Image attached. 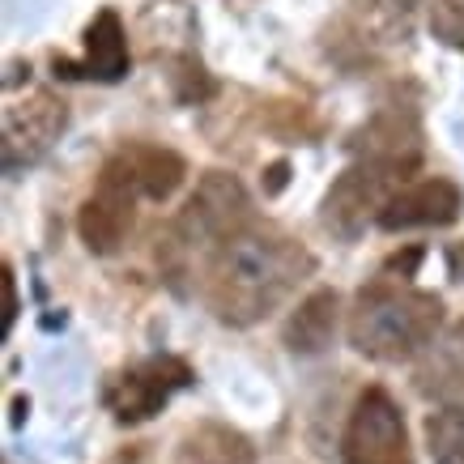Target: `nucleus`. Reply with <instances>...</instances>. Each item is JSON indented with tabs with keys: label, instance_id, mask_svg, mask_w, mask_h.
I'll return each instance as SVG.
<instances>
[{
	"label": "nucleus",
	"instance_id": "obj_1",
	"mask_svg": "<svg viewBox=\"0 0 464 464\" xmlns=\"http://www.w3.org/2000/svg\"><path fill=\"white\" fill-rule=\"evenodd\" d=\"M315 273V256L273 226H247L205 260V303L230 328L268 320Z\"/></svg>",
	"mask_w": 464,
	"mask_h": 464
},
{
	"label": "nucleus",
	"instance_id": "obj_2",
	"mask_svg": "<svg viewBox=\"0 0 464 464\" xmlns=\"http://www.w3.org/2000/svg\"><path fill=\"white\" fill-rule=\"evenodd\" d=\"M443 328V298L392 277L358 290L350 311V345L371 362H409L435 345Z\"/></svg>",
	"mask_w": 464,
	"mask_h": 464
},
{
	"label": "nucleus",
	"instance_id": "obj_3",
	"mask_svg": "<svg viewBox=\"0 0 464 464\" xmlns=\"http://www.w3.org/2000/svg\"><path fill=\"white\" fill-rule=\"evenodd\" d=\"M247 226H252L247 188L235 175H226V170H205L200 183L192 188V197L183 200V209L175 213V222L167 230V243H162V260H167L170 277H179L183 260L192 252L209 247V256H213L226 239H235Z\"/></svg>",
	"mask_w": 464,
	"mask_h": 464
},
{
	"label": "nucleus",
	"instance_id": "obj_4",
	"mask_svg": "<svg viewBox=\"0 0 464 464\" xmlns=\"http://www.w3.org/2000/svg\"><path fill=\"white\" fill-rule=\"evenodd\" d=\"M401 170L380 167V162H353L333 179V188L324 192L320 222L324 230H333L337 239H358L366 222H380L383 205L401 192Z\"/></svg>",
	"mask_w": 464,
	"mask_h": 464
},
{
	"label": "nucleus",
	"instance_id": "obj_5",
	"mask_svg": "<svg viewBox=\"0 0 464 464\" xmlns=\"http://www.w3.org/2000/svg\"><path fill=\"white\" fill-rule=\"evenodd\" d=\"M341 460L345 464H413L409 448L405 413L388 388H366L350 409L345 439H341Z\"/></svg>",
	"mask_w": 464,
	"mask_h": 464
},
{
	"label": "nucleus",
	"instance_id": "obj_6",
	"mask_svg": "<svg viewBox=\"0 0 464 464\" xmlns=\"http://www.w3.org/2000/svg\"><path fill=\"white\" fill-rule=\"evenodd\" d=\"M141 192H137V183L132 175L124 170L120 158H107L99 170V183H94V192L82 200V209H77V235L82 243L90 247L94 256H111L120 252V243L128 239V230L137 222V205H141Z\"/></svg>",
	"mask_w": 464,
	"mask_h": 464
},
{
	"label": "nucleus",
	"instance_id": "obj_7",
	"mask_svg": "<svg viewBox=\"0 0 464 464\" xmlns=\"http://www.w3.org/2000/svg\"><path fill=\"white\" fill-rule=\"evenodd\" d=\"M188 383H192V366L183 358H170V353L167 358H150V362L120 371L107 383V409L115 413L120 426H141L154 413H162V405Z\"/></svg>",
	"mask_w": 464,
	"mask_h": 464
},
{
	"label": "nucleus",
	"instance_id": "obj_8",
	"mask_svg": "<svg viewBox=\"0 0 464 464\" xmlns=\"http://www.w3.org/2000/svg\"><path fill=\"white\" fill-rule=\"evenodd\" d=\"M345 145L358 162H380L409 175L422 162V120L405 102H383L362 128H353Z\"/></svg>",
	"mask_w": 464,
	"mask_h": 464
},
{
	"label": "nucleus",
	"instance_id": "obj_9",
	"mask_svg": "<svg viewBox=\"0 0 464 464\" xmlns=\"http://www.w3.org/2000/svg\"><path fill=\"white\" fill-rule=\"evenodd\" d=\"M69 128V102L52 90H34L5 111V170L39 162Z\"/></svg>",
	"mask_w": 464,
	"mask_h": 464
},
{
	"label": "nucleus",
	"instance_id": "obj_10",
	"mask_svg": "<svg viewBox=\"0 0 464 464\" xmlns=\"http://www.w3.org/2000/svg\"><path fill=\"white\" fill-rule=\"evenodd\" d=\"M464 209V192L443 175L405 183L380 213L383 230H413V226H451Z\"/></svg>",
	"mask_w": 464,
	"mask_h": 464
},
{
	"label": "nucleus",
	"instance_id": "obj_11",
	"mask_svg": "<svg viewBox=\"0 0 464 464\" xmlns=\"http://www.w3.org/2000/svg\"><path fill=\"white\" fill-rule=\"evenodd\" d=\"M115 158L124 162V170L132 175V183H137V192L145 200H170L179 192L183 175H188V162L175 150L154 141H128L115 150Z\"/></svg>",
	"mask_w": 464,
	"mask_h": 464
},
{
	"label": "nucleus",
	"instance_id": "obj_12",
	"mask_svg": "<svg viewBox=\"0 0 464 464\" xmlns=\"http://www.w3.org/2000/svg\"><path fill=\"white\" fill-rule=\"evenodd\" d=\"M413 388L430 396V401H448V405H456L464 396V320L451 324L448 333L435 337V345L422 353Z\"/></svg>",
	"mask_w": 464,
	"mask_h": 464
},
{
	"label": "nucleus",
	"instance_id": "obj_13",
	"mask_svg": "<svg viewBox=\"0 0 464 464\" xmlns=\"http://www.w3.org/2000/svg\"><path fill=\"white\" fill-rule=\"evenodd\" d=\"M337 315H341V298L337 290H311L282 328V341L285 350L298 353V358H311V353H324L337 337Z\"/></svg>",
	"mask_w": 464,
	"mask_h": 464
},
{
	"label": "nucleus",
	"instance_id": "obj_14",
	"mask_svg": "<svg viewBox=\"0 0 464 464\" xmlns=\"http://www.w3.org/2000/svg\"><path fill=\"white\" fill-rule=\"evenodd\" d=\"M124 72H128V30L115 9H99L94 22L85 26L82 77L115 85V82H124Z\"/></svg>",
	"mask_w": 464,
	"mask_h": 464
},
{
	"label": "nucleus",
	"instance_id": "obj_15",
	"mask_svg": "<svg viewBox=\"0 0 464 464\" xmlns=\"http://www.w3.org/2000/svg\"><path fill=\"white\" fill-rule=\"evenodd\" d=\"M175 464H256L252 439L226 422H197L183 430Z\"/></svg>",
	"mask_w": 464,
	"mask_h": 464
},
{
	"label": "nucleus",
	"instance_id": "obj_16",
	"mask_svg": "<svg viewBox=\"0 0 464 464\" xmlns=\"http://www.w3.org/2000/svg\"><path fill=\"white\" fill-rule=\"evenodd\" d=\"M426 451L435 464H464V405H443L426 418Z\"/></svg>",
	"mask_w": 464,
	"mask_h": 464
},
{
	"label": "nucleus",
	"instance_id": "obj_17",
	"mask_svg": "<svg viewBox=\"0 0 464 464\" xmlns=\"http://www.w3.org/2000/svg\"><path fill=\"white\" fill-rule=\"evenodd\" d=\"M167 77H170V94H175L183 107H197V102L213 99V77L192 52H183V56L170 60Z\"/></svg>",
	"mask_w": 464,
	"mask_h": 464
},
{
	"label": "nucleus",
	"instance_id": "obj_18",
	"mask_svg": "<svg viewBox=\"0 0 464 464\" xmlns=\"http://www.w3.org/2000/svg\"><path fill=\"white\" fill-rule=\"evenodd\" d=\"M430 34L448 47H464V0H435L430 5Z\"/></svg>",
	"mask_w": 464,
	"mask_h": 464
},
{
	"label": "nucleus",
	"instance_id": "obj_19",
	"mask_svg": "<svg viewBox=\"0 0 464 464\" xmlns=\"http://www.w3.org/2000/svg\"><path fill=\"white\" fill-rule=\"evenodd\" d=\"M422 260H426V252L418 247V243H409V247H401V252H392L388 260H383V277H392V282H413L418 277V268H422Z\"/></svg>",
	"mask_w": 464,
	"mask_h": 464
},
{
	"label": "nucleus",
	"instance_id": "obj_20",
	"mask_svg": "<svg viewBox=\"0 0 464 464\" xmlns=\"http://www.w3.org/2000/svg\"><path fill=\"white\" fill-rule=\"evenodd\" d=\"M285 183H290V162H285V158L268 162L265 175H260V188H265V197H282Z\"/></svg>",
	"mask_w": 464,
	"mask_h": 464
},
{
	"label": "nucleus",
	"instance_id": "obj_21",
	"mask_svg": "<svg viewBox=\"0 0 464 464\" xmlns=\"http://www.w3.org/2000/svg\"><path fill=\"white\" fill-rule=\"evenodd\" d=\"M0 285H5V328H0V337H9V328L17 320V285H14V268L9 265L0 268Z\"/></svg>",
	"mask_w": 464,
	"mask_h": 464
},
{
	"label": "nucleus",
	"instance_id": "obj_22",
	"mask_svg": "<svg viewBox=\"0 0 464 464\" xmlns=\"http://www.w3.org/2000/svg\"><path fill=\"white\" fill-rule=\"evenodd\" d=\"M26 396H17V401H14V426H22V413H26Z\"/></svg>",
	"mask_w": 464,
	"mask_h": 464
}]
</instances>
